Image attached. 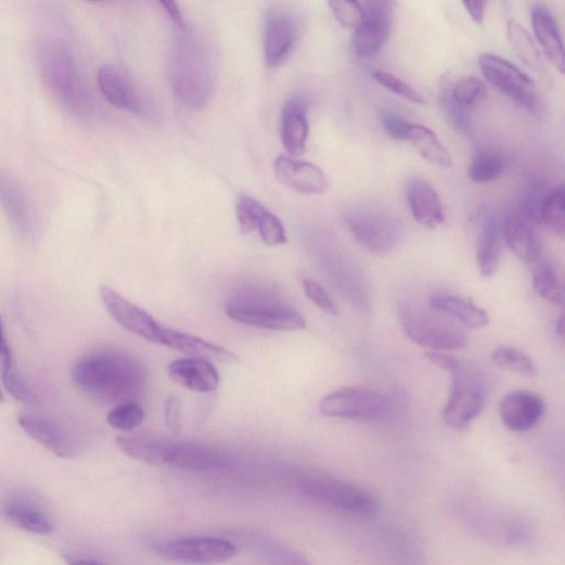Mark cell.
Instances as JSON below:
<instances>
[{
  "mask_svg": "<svg viewBox=\"0 0 565 565\" xmlns=\"http://www.w3.org/2000/svg\"><path fill=\"white\" fill-rule=\"evenodd\" d=\"M73 382L90 398L120 405L132 401L143 389L146 372L134 356L117 349H94L74 364Z\"/></svg>",
  "mask_w": 565,
  "mask_h": 565,
  "instance_id": "obj_1",
  "label": "cell"
},
{
  "mask_svg": "<svg viewBox=\"0 0 565 565\" xmlns=\"http://www.w3.org/2000/svg\"><path fill=\"white\" fill-rule=\"evenodd\" d=\"M38 66L46 87L70 114L87 118L93 112L90 88L65 33L43 31L37 44Z\"/></svg>",
  "mask_w": 565,
  "mask_h": 565,
  "instance_id": "obj_2",
  "label": "cell"
},
{
  "mask_svg": "<svg viewBox=\"0 0 565 565\" xmlns=\"http://www.w3.org/2000/svg\"><path fill=\"white\" fill-rule=\"evenodd\" d=\"M406 399L399 393L384 394L367 387H345L326 396L320 411L328 418L383 422L405 411Z\"/></svg>",
  "mask_w": 565,
  "mask_h": 565,
  "instance_id": "obj_3",
  "label": "cell"
},
{
  "mask_svg": "<svg viewBox=\"0 0 565 565\" xmlns=\"http://www.w3.org/2000/svg\"><path fill=\"white\" fill-rule=\"evenodd\" d=\"M224 310L232 321L246 326L274 332L306 329V321L300 313L268 294L245 293L233 296L227 301Z\"/></svg>",
  "mask_w": 565,
  "mask_h": 565,
  "instance_id": "obj_4",
  "label": "cell"
},
{
  "mask_svg": "<svg viewBox=\"0 0 565 565\" xmlns=\"http://www.w3.org/2000/svg\"><path fill=\"white\" fill-rule=\"evenodd\" d=\"M299 489L331 511L360 518H373L380 513V502L369 491L337 477L310 475L300 480Z\"/></svg>",
  "mask_w": 565,
  "mask_h": 565,
  "instance_id": "obj_5",
  "label": "cell"
},
{
  "mask_svg": "<svg viewBox=\"0 0 565 565\" xmlns=\"http://www.w3.org/2000/svg\"><path fill=\"white\" fill-rule=\"evenodd\" d=\"M348 228L355 239L371 253L388 255L405 236L401 220L385 207L373 204L354 206L346 215Z\"/></svg>",
  "mask_w": 565,
  "mask_h": 565,
  "instance_id": "obj_6",
  "label": "cell"
},
{
  "mask_svg": "<svg viewBox=\"0 0 565 565\" xmlns=\"http://www.w3.org/2000/svg\"><path fill=\"white\" fill-rule=\"evenodd\" d=\"M172 81L176 93L183 102L201 107L210 97L213 80L209 59L198 43L182 39L174 61Z\"/></svg>",
  "mask_w": 565,
  "mask_h": 565,
  "instance_id": "obj_7",
  "label": "cell"
},
{
  "mask_svg": "<svg viewBox=\"0 0 565 565\" xmlns=\"http://www.w3.org/2000/svg\"><path fill=\"white\" fill-rule=\"evenodd\" d=\"M400 319L406 335L432 351L458 350L467 344L461 329L426 312L406 306L400 309Z\"/></svg>",
  "mask_w": 565,
  "mask_h": 565,
  "instance_id": "obj_8",
  "label": "cell"
},
{
  "mask_svg": "<svg viewBox=\"0 0 565 565\" xmlns=\"http://www.w3.org/2000/svg\"><path fill=\"white\" fill-rule=\"evenodd\" d=\"M479 68L488 82L528 110L537 105V90L532 79L508 59L484 53L478 59Z\"/></svg>",
  "mask_w": 565,
  "mask_h": 565,
  "instance_id": "obj_9",
  "label": "cell"
},
{
  "mask_svg": "<svg viewBox=\"0 0 565 565\" xmlns=\"http://www.w3.org/2000/svg\"><path fill=\"white\" fill-rule=\"evenodd\" d=\"M486 403V389L480 375L464 367L454 373L453 389L445 409L447 425L464 429L478 418Z\"/></svg>",
  "mask_w": 565,
  "mask_h": 565,
  "instance_id": "obj_10",
  "label": "cell"
},
{
  "mask_svg": "<svg viewBox=\"0 0 565 565\" xmlns=\"http://www.w3.org/2000/svg\"><path fill=\"white\" fill-rule=\"evenodd\" d=\"M156 553L178 563L211 565L233 558L237 549L231 541L221 538H190L160 544Z\"/></svg>",
  "mask_w": 565,
  "mask_h": 565,
  "instance_id": "obj_11",
  "label": "cell"
},
{
  "mask_svg": "<svg viewBox=\"0 0 565 565\" xmlns=\"http://www.w3.org/2000/svg\"><path fill=\"white\" fill-rule=\"evenodd\" d=\"M102 300L113 320L128 331L150 343L160 345L166 328L129 299L108 286L101 287Z\"/></svg>",
  "mask_w": 565,
  "mask_h": 565,
  "instance_id": "obj_12",
  "label": "cell"
},
{
  "mask_svg": "<svg viewBox=\"0 0 565 565\" xmlns=\"http://www.w3.org/2000/svg\"><path fill=\"white\" fill-rule=\"evenodd\" d=\"M364 18L356 29L354 36V48L359 56L368 57L382 51L385 46L393 25V3L362 2Z\"/></svg>",
  "mask_w": 565,
  "mask_h": 565,
  "instance_id": "obj_13",
  "label": "cell"
},
{
  "mask_svg": "<svg viewBox=\"0 0 565 565\" xmlns=\"http://www.w3.org/2000/svg\"><path fill=\"white\" fill-rule=\"evenodd\" d=\"M20 424L35 441L59 458L70 459L80 452L79 439L53 419L26 412L20 415Z\"/></svg>",
  "mask_w": 565,
  "mask_h": 565,
  "instance_id": "obj_14",
  "label": "cell"
},
{
  "mask_svg": "<svg viewBox=\"0 0 565 565\" xmlns=\"http://www.w3.org/2000/svg\"><path fill=\"white\" fill-rule=\"evenodd\" d=\"M230 464L229 457L214 447L172 441H168L164 463L187 472L226 470Z\"/></svg>",
  "mask_w": 565,
  "mask_h": 565,
  "instance_id": "obj_15",
  "label": "cell"
},
{
  "mask_svg": "<svg viewBox=\"0 0 565 565\" xmlns=\"http://www.w3.org/2000/svg\"><path fill=\"white\" fill-rule=\"evenodd\" d=\"M275 176L281 183L304 195L324 194L329 179L317 165L280 155L274 163Z\"/></svg>",
  "mask_w": 565,
  "mask_h": 565,
  "instance_id": "obj_16",
  "label": "cell"
},
{
  "mask_svg": "<svg viewBox=\"0 0 565 565\" xmlns=\"http://www.w3.org/2000/svg\"><path fill=\"white\" fill-rule=\"evenodd\" d=\"M504 241L523 262H536L541 255L542 243L536 223L521 210L512 211L502 223Z\"/></svg>",
  "mask_w": 565,
  "mask_h": 565,
  "instance_id": "obj_17",
  "label": "cell"
},
{
  "mask_svg": "<svg viewBox=\"0 0 565 565\" xmlns=\"http://www.w3.org/2000/svg\"><path fill=\"white\" fill-rule=\"evenodd\" d=\"M407 200L414 220L422 227L435 229L446 220L444 205L435 188L415 176L406 184Z\"/></svg>",
  "mask_w": 565,
  "mask_h": 565,
  "instance_id": "obj_18",
  "label": "cell"
},
{
  "mask_svg": "<svg viewBox=\"0 0 565 565\" xmlns=\"http://www.w3.org/2000/svg\"><path fill=\"white\" fill-rule=\"evenodd\" d=\"M545 406L541 398L528 391H514L500 402L502 423L515 432L532 429L542 419Z\"/></svg>",
  "mask_w": 565,
  "mask_h": 565,
  "instance_id": "obj_19",
  "label": "cell"
},
{
  "mask_svg": "<svg viewBox=\"0 0 565 565\" xmlns=\"http://www.w3.org/2000/svg\"><path fill=\"white\" fill-rule=\"evenodd\" d=\"M170 378L181 387L201 394L217 390L219 372L211 361L202 358H184L168 365Z\"/></svg>",
  "mask_w": 565,
  "mask_h": 565,
  "instance_id": "obj_20",
  "label": "cell"
},
{
  "mask_svg": "<svg viewBox=\"0 0 565 565\" xmlns=\"http://www.w3.org/2000/svg\"><path fill=\"white\" fill-rule=\"evenodd\" d=\"M297 37L294 18L283 12L271 13L265 27V53L271 68L283 64L292 52Z\"/></svg>",
  "mask_w": 565,
  "mask_h": 565,
  "instance_id": "obj_21",
  "label": "cell"
},
{
  "mask_svg": "<svg viewBox=\"0 0 565 565\" xmlns=\"http://www.w3.org/2000/svg\"><path fill=\"white\" fill-rule=\"evenodd\" d=\"M98 85L104 99L113 106L141 115L142 101L127 76L113 66L98 73Z\"/></svg>",
  "mask_w": 565,
  "mask_h": 565,
  "instance_id": "obj_22",
  "label": "cell"
},
{
  "mask_svg": "<svg viewBox=\"0 0 565 565\" xmlns=\"http://www.w3.org/2000/svg\"><path fill=\"white\" fill-rule=\"evenodd\" d=\"M530 14L537 40L554 67L563 74L565 70L564 48L553 14L547 7L539 3L531 5Z\"/></svg>",
  "mask_w": 565,
  "mask_h": 565,
  "instance_id": "obj_23",
  "label": "cell"
},
{
  "mask_svg": "<svg viewBox=\"0 0 565 565\" xmlns=\"http://www.w3.org/2000/svg\"><path fill=\"white\" fill-rule=\"evenodd\" d=\"M308 134L307 105L300 99H292L284 106L281 120L282 143L291 156L305 153Z\"/></svg>",
  "mask_w": 565,
  "mask_h": 565,
  "instance_id": "obj_24",
  "label": "cell"
},
{
  "mask_svg": "<svg viewBox=\"0 0 565 565\" xmlns=\"http://www.w3.org/2000/svg\"><path fill=\"white\" fill-rule=\"evenodd\" d=\"M504 249V233H502V224L498 216L488 213L481 223L477 261L480 274L486 278H492L500 265Z\"/></svg>",
  "mask_w": 565,
  "mask_h": 565,
  "instance_id": "obj_25",
  "label": "cell"
},
{
  "mask_svg": "<svg viewBox=\"0 0 565 565\" xmlns=\"http://www.w3.org/2000/svg\"><path fill=\"white\" fill-rule=\"evenodd\" d=\"M162 346L181 351L194 358H202L221 363H235L239 358L227 348L220 347L194 335L165 329Z\"/></svg>",
  "mask_w": 565,
  "mask_h": 565,
  "instance_id": "obj_26",
  "label": "cell"
},
{
  "mask_svg": "<svg viewBox=\"0 0 565 565\" xmlns=\"http://www.w3.org/2000/svg\"><path fill=\"white\" fill-rule=\"evenodd\" d=\"M0 206L22 233L28 234L33 231V211L25 194L14 180L2 171H0Z\"/></svg>",
  "mask_w": 565,
  "mask_h": 565,
  "instance_id": "obj_27",
  "label": "cell"
},
{
  "mask_svg": "<svg viewBox=\"0 0 565 565\" xmlns=\"http://www.w3.org/2000/svg\"><path fill=\"white\" fill-rule=\"evenodd\" d=\"M168 439L149 435H120L116 445L128 457L150 465L164 466Z\"/></svg>",
  "mask_w": 565,
  "mask_h": 565,
  "instance_id": "obj_28",
  "label": "cell"
},
{
  "mask_svg": "<svg viewBox=\"0 0 565 565\" xmlns=\"http://www.w3.org/2000/svg\"><path fill=\"white\" fill-rule=\"evenodd\" d=\"M431 306L461 322L472 330H481L489 324L487 312L475 304L457 296L437 295L432 297Z\"/></svg>",
  "mask_w": 565,
  "mask_h": 565,
  "instance_id": "obj_29",
  "label": "cell"
},
{
  "mask_svg": "<svg viewBox=\"0 0 565 565\" xmlns=\"http://www.w3.org/2000/svg\"><path fill=\"white\" fill-rule=\"evenodd\" d=\"M4 512L8 518L17 527L37 535H48L52 531V524L34 502L13 498L5 502Z\"/></svg>",
  "mask_w": 565,
  "mask_h": 565,
  "instance_id": "obj_30",
  "label": "cell"
},
{
  "mask_svg": "<svg viewBox=\"0 0 565 565\" xmlns=\"http://www.w3.org/2000/svg\"><path fill=\"white\" fill-rule=\"evenodd\" d=\"M406 141H409L419 154L432 164L446 168L452 165L448 149L423 125L410 123Z\"/></svg>",
  "mask_w": 565,
  "mask_h": 565,
  "instance_id": "obj_31",
  "label": "cell"
},
{
  "mask_svg": "<svg viewBox=\"0 0 565 565\" xmlns=\"http://www.w3.org/2000/svg\"><path fill=\"white\" fill-rule=\"evenodd\" d=\"M565 188L563 184L554 188L542 204L539 222L555 236L564 237L565 233Z\"/></svg>",
  "mask_w": 565,
  "mask_h": 565,
  "instance_id": "obj_32",
  "label": "cell"
},
{
  "mask_svg": "<svg viewBox=\"0 0 565 565\" xmlns=\"http://www.w3.org/2000/svg\"><path fill=\"white\" fill-rule=\"evenodd\" d=\"M505 170V160L501 155L489 150L475 152L470 169V178L478 183H487L498 179Z\"/></svg>",
  "mask_w": 565,
  "mask_h": 565,
  "instance_id": "obj_33",
  "label": "cell"
},
{
  "mask_svg": "<svg viewBox=\"0 0 565 565\" xmlns=\"http://www.w3.org/2000/svg\"><path fill=\"white\" fill-rule=\"evenodd\" d=\"M532 285L538 295L554 305H563L564 288L557 272L550 262H540L535 271Z\"/></svg>",
  "mask_w": 565,
  "mask_h": 565,
  "instance_id": "obj_34",
  "label": "cell"
},
{
  "mask_svg": "<svg viewBox=\"0 0 565 565\" xmlns=\"http://www.w3.org/2000/svg\"><path fill=\"white\" fill-rule=\"evenodd\" d=\"M508 35L513 50L517 53L524 64L537 69L540 66L541 56L531 35L524 26L511 21L508 26Z\"/></svg>",
  "mask_w": 565,
  "mask_h": 565,
  "instance_id": "obj_35",
  "label": "cell"
},
{
  "mask_svg": "<svg viewBox=\"0 0 565 565\" xmlns=\"http://www.w3.org/2000/svg\"><path fill=\"white\" fill-rule=\"evenodd\" d=\"M492 362L502 370H508L526 376L537 374L534 361L522 350L502 346L491 355Z\"/></svg>",
  "mask_w": 565,
  "mask_h": 565,
  "instance_id": "obj_36",
  "label": "cell"
},
{
  "mask_svg": "<svg viewBox=\"0 0 565 565\" xmlns=\"http://www.w3.org/2000/svg\"><path fill=\"white\" fill-rule=\"evenodd\" d=\"M454 101L464 110L477 106L486 97V88L476 77H464L451 86Z\"/></svg>",
  "mask_w": 565,
  "mask_h": 565,
  "instance_id": "obj_37",
  "label": "cell"
},
{
  "mask_svg": "<svg viewBox=\"0 0 565 565\" xmlns=\"http://www.w3.org/2000/svg\"><path fill=\"white\" fill-rule=\"evenodd\" d=\"M144 421V411L134 401L117 405L107 415V423L123 432H130Z\"/></svg>",
  "mask_w": 565,
  "mask_h": 565,
  "instance_id": "obj_38",
  "label": "cell"
},
{
  "mask_svg": "<svg viewBox=\"0 0 565 565\" xmlns=\"http://www.w3.org/2000/svg\"><path fill=\"white\" fill-rule=\"evenodd\" d=\"M439 105L448 118L452 127L462 134L471 133V120L468 112L461 107L453 99L451 93V86H444L439 91Z\"/></svg>",
  "mask_w": 565,
  "mask_h": 565,
  "instance_id": "obj_39",
  "label": "cell"
},
{
  "mask_svg": "<svg viewBox=\"0 0 565 565\" xmlns=\"http://www.w3.org/2000/svg\"><path fill=\"white\" fill-rule=\"evenodd\" d=\"M267 208L254 197L241 195L236 202V219L241 232H256L259 220Z\"/></svg>",
  "mask_w": 565,
  "mask_h": 565,
  "instance_id": "obj_40",
  "label": "cell"
},
{
  "mask_svg": "<svg viewBox=\"0 0 565 565\" xmlns=\"http://www.w3.org/2000/svg\"><path fill=\"white\" fill-rule=\"evenodd\" d=\"M330 7L336 21L347 29L356 30L364 18L363 7L359 2L334 0L330 3Z\"/></svg>",
  "mask_w": 565,
  "mask_h": 565,
  "instance_id": "obj_41",
  "label": "cell"
},
{
  "mask_svg": "<svg viewBox=\"0 0 565 565\" xmlns=\"http://www.w3.org/2000/svg\"><path fill=\"white\" fill-rule=\"evenodd\" d=\"M257 231L268 246H278L287 243V235L283 223L268 209L262 214Z\"/></svg>",
  "mask_w": 565,
  "mask_h": 565,
  "instance_id": "obj_42",
  "label": "cell"
},
{
  "mask_svg": "<svg viewBox=\"0 0 565 565\" xmlns=\"http://www.w3.org/2000/svg\"><path fill=\"white\" fill-rule=\"evenodd\" d=\"M372 76L376 82L411 102L419 104L425 102L424 97L418 90L389 73L378 70L373 73Z\"/></svg>",
  "mask_w": 565,
  "mask_h": 565,
  "instance_id": "obj_43",
  "label": "cell"
},
{
  "mask_svg": "<svg viewBox=\"0 0 565 565\" xmlns=\"http://www.w3.org/2000/svg\"><path fill=\"white\" fill-rule=\"evenodd\" d=\"M2 381L8 393L17 401L27 403L34 400L33 393L18 374L14 363L2 368Z\"/></svg>",
  "mask_w": 565,
  "mask_h": 565,
  "instance_id": "obj_44",
  "label": "cell"
},
{
  "mask_svg": "<svg viewBox=\"0 0 565 565\" xmlns=\"http://www.w3.org/2000/svg\"><path fill=\"white\" fill-rule=\"evenodd\" d=\"M303 286L306 296L312 304H316L321 310L326 312L328 316H337V305L321 284L312 280H305Z\"/></svg>",
  "mask_w": 565,
  "mask_h": 565,
  "instance_id": "obj_45",
  "label": "cell"
},
{
  "mask_svg": "<svg viewBox=\"0 0 565 565\" xmlns=\"http://www.w3.org/2000/svg\"><path fill=\"white\" fill-rule=\"evenodd\" d=\"M382 121L388 134L397 141H406L410 121L391 110H383Z\"/></svg>",
  "mask_w": 565,
  "mask_h": 565,
  "instance_id": "obj_46",
  "label": "cell"
},
{
  "mask_svg": "<svg viewBox=\"0 0 565 565\" xmlns=\"http://www.w3.org/2000/svg\"><path fill=\"white\" fill-rule=\"evenodd\" d=\"M165 420L172 432H179L181 425V408L177 398L170 397L165 403Z\"/></svg>",
  "mask_w": 565,
  "mask_h": 565,
  "instance_id": "obj_47",
  "label": "cell"
},
{
  "mask_svg": "<svg viewBox=\"0 0 565 565\" xmlns=\"http://www.w3.org/2000/svg\"><path fill=\"white\" fill-rule=\"evenodd\" d=\"M425 356L433 364L444 370L450 371L453 374L463 368L462 363L458 359L445 354L429 351L426 352Z\"/></svg>",
  "mask_w": 565,
  "mask_h": 565,
  "instance_id": "obj_48",
  "label": "cell"
},
{
  "mask_svg": "<svg viewBox=\"0 0 565 565\" xmlns=\"http://www.w3.org/2000/svg\"><path fill=\"white\" fill-rule=\"evenodd\" d=\"M11 347L5 334V328L2 318H0V368L13 364Z\"/></svg>",
  "mask_w": 565,
  "mask_h": 565,
  "instance_id": "obj_49",
  "label": "cell"
},
{
  "mask_svg": "<svg viewBox=\"0 0 565 565\" xmlns=\"http://www.w3.org/2000/svg\"><path fill=\"white\" fill-rule=\"evenodd\" d=\"M160 5L179 31L185 34L188 30L187 24L178 7L174 2H160Z\"/></svg>",
  "mask_w": 565,
  "mask_h": 565,
  "instance_id": "obj_50",
  "label": "cell"
},
{
  "mask_svg": "<svg viewBox=\"0 0 565 565\" xmlns=\"http://www.w3.org/2000/svg\"><path fill=\"white\" fill-rule=\"evenodd\" d=\"M463 5L476 24H483L485 14L484 2H465Z\"/></svg>",
  "mask_w": 565,
  "mask_h": 565,
  "instance_id": "obj_51",
  "label": "cell"
},
{
  "mask_svg": "<svg viewBox=\"0 0 565 565\" xmlns=\"http://www.w3.org/2000/svg\"><path fill=\"white\" fill-rule=\"evenodd\" d=\"M66 561L69 565H106L98 561L80 558L75 556H66Z\"/></svg>",
  "mask_w": 565,
  "mask_h": 565,
  "instance_id": "obj_52",
  "label": "cell"
},
{
  "mask_svg": "<svg viewBox=\"0 0 565 565\" xmlns=\"http://www.w3.org/2000/svg\"><path fill=\"white\" fill-rule=\"evenodd\" d=\"M556 331L561 337L564 335V320L563 317H561L556 323Z\"/></svg>",
  "mask_w": 565,
  "mask_h": 565,
  "instance_id": "obj_53",
  "label": "cell"
},
{
  "mask_svg": "<svg viewBox=\"0 0 565 565\" xmlns=\"http://www.w3.org/2000/svg\"><path fill=\"white\" fill-rule=\"evenodd\" d=\"M4 401V396H3V393L0 391V402Z\"/></svg>",
  "mask_w": 565,
  "mask_h": 565,
  "instance_id": "obj_54",
  "label": "cell"
}]
</instances>
